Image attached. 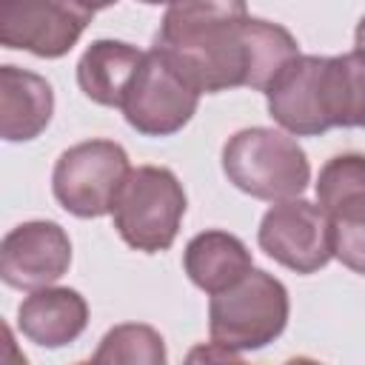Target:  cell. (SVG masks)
I'll return each instance as SVG.
<instances>
[{
  "label": "cell",
  "instance_id": "cell-14",
  "mask_svg": "<svg viewBox=\"0 0 365 365\" xmlns=\"http://www.w3.org/2000/svg\"><path fill=\"white\" fill-rule=\"evenodd\" d=\"M182 268L197 288L214 297L248 277L254 271V259L240 237L211 228L188 240L182 251Z\"/></svg>",
  "mask_w": 365,
  "mask_h": 365
},
{
  "label": "cell",
  "instance_id": "cell-1",
  "mask_svg": "<svg viewBox=\"0 0 365 365\" xmlns=\"http://www.w3.org/2000/svg\"><path fill=\"white\" fill-rule=\"evenodd\" d=\"M200 94L228 88L268 91L299 57V46L279 23L251 17L237 0L171 3L154 46Z\"/></svg>",
  "mask_w": 365,
  "mask_h": 365
},
{
  "label": "cell",
  "instance_id": "cell-15",
  "mask_svg": "<svg viewBox=\"0 0 365 365\" xmlns=\"http://www.w3.org/2000/svg\"><path fill=\"white\" fill-rule=\"evenodd\" d=\"M317 205L331 222L365 220V154H336L319 168Z\"/></svg>",
  "mask_w": 365,
  "mask_h": 365
},
{
  "label": "cell",
  "instance_id": "cell-21",
  "mask_svg": "<svg viewBox=\"0 0 365 365\" xmlns=\"http://www.w3.org/2000/svg\"><path fill=\"white\" fill-rule=\"evenodd\" d=\"M354 43H356V51H365V14H362V20L356 23V31H354Z\"/></svg>",
  "mask_w": 365,
  "mask_h": 365
},
{
  "label": "cell",
  "instance_id": "cell-10",
  "mask_svg": "<svg viewBox=\"0 0 365 365\" xmlns=\"http://www.w3.org/2000/svg\"><path fill=\"white\" fill-rule=\"evenodd\" d=\"M325 57L299 54L265 91L268 114L297 137L325 134L331 128L325 111Z\"/></svg>",
  "mask_w": 365,
  "mask_h": 365
},
{
  "label": "cell",
  "instance_id": "cell-13",
  "mask_svg": "<svg viewBox=\"0 0 365 365\" xmlns=\"http://www.w3.org/2000/svg\"><path fill=\"white\" fill-rule=\"evenodd\" d=\"M145 60V51L123 40H94L77 63L80 91L108 108H123V100Z\"/></svg>",
  "mask_w": 365,
  "mask_h": 365
},
{
  "label": "cell",
  "instance_id": "cell-16",
  "mask_svg": "<svg viewBox=\"0 0 365 365\" xmlns=\"http://www.w3.org/2000/svg\"><path fill=\"white\" fill-rule=\"evenodd\" d=\"M322 88L331 128H365V51L325 57Z\"/></svg>",
  "mask_w": 365,
  "mask_h": 365
},
{
  "label": "cell",
  "instance_id": "cell-23",
  "mask_svg": "<svg viewBox=\"0 0 365 365\" xmlns=\"http://www.w3.org/2000/svg\"><path fill=\"white\" fill-rule=\"evenodd\" d=\"M77 365H94V362H91V359H88V362H77Z\"/></svg>",
  "mask_w": 365,
  "mask_h": 365
},
{
  "label": "cell",
  "instance_id": "cell-9",
  "mask_svg": "<svg viewBox=\"0 0 365 365\" xmlns=\"http://www.w3.org/2000/svg\"><path fill=\"white\" fill-rule=\"evenodd\" d=\"M71 265V240L51 220L14 225L0 245V277L9 288L40 291L57 282Z\"/></svg>",
  "mask_w": 365,
  "mask_h": 365
},
{
  "label": "cell",
  "instance_id": "cell-20",
  "mask_svg": "<svg viewBox=\"0 0 365 365\" xmlns=\"http://www.w3.org/2000/svg\"><path fill=\"white\" fill-rule=\"evenodd\" d=\"M3 365H29V359L20 354L9 325H3Z\"/></svg>",
  "mask_w": 365,
  "mask_h": 365
},
{
  "label": "cell",
  "instance_id": "cell-4",
  "mask_svg": "<svg viewBox=\"0 0 365 365\" xmlns=\"http://www.w3.org/2000/svg\"><path fill=\"white\" fill-rule=\"evenodd\" d=\"M288 291L268 274L254 268L228 291L208 302V334L231 351H257L274 342L288 325Z\"/></svg>",
  "mask_w": 365,
  "mask_h": 365
},
{
  "label": "cell",
  "instance_id": "cell-5",
  "mask_svg": "<svg viewBox=\"0 0 365 365\" xmlns=\"http://www.w3.org/2000/svg\"><path fill=\"white\" fill-rule=\"evenodd\" d=\"M128 154L114 140H86L66 148L51 171L57 202L83 220L106 217L128 177Z\"/></svg>",
  "mask_w": 365,
  "mask_h": 365
},
{
  "label": "cell",
  "instance_id": "cell-18",
  "mask_svg": "<svg viewBox=\"0 0 365 365\" xmlns=\"http://www.w3.org/2000/svg\"><path fill=\"white\" fill-rule=\"evenodd\" d=\"M334 225V257L365 277V220L359 222H331Z\"/></svg>",
  "mask_w": 365,
  "mask_h": 365
},
{
  "label": "cell",
  "instance_id": "cell-8",
  "mask_svg": "<svg viewBox=\"0 0 365 365\" xmlns=\"http://www.w3.org/2000/svg\"><path fill=\"white\" fill-rule=\"evenodd\" d=\"M97 9L68 0L14 3L0 9V46L54 60L71 51Z\"/></svg>",
  "mask_w": 365,
  "mask_h": 365
},
{
  "label": "cell",
  "instance_id": "cell-19",
  "mask_svg": "<svg viewBox=\"0 0 365 365\" xmlns=\"http://www.w3.org/2000/svg\"><path fill=\"white\" fill-rule=\"evenodd\" d=\"M182 365H248V362L237 351H231L220 342H200L185 354Z\"/></svg>",
  "mask_w": 365,
  "mask_h": 365
},
{
  "label": "cell",
  "instance_id": "cell-6",
  "mask_svg": "<svg viewBox=\"0 0 365 365\" xmlns=\"http://www.w3.org/2000/svg\"><path fill=\"white\" fill-rule=\"evenodd\" d=\"M197 106L200 91L157 48H151L123 100V117L145 137H168L194 117Z\"/></svg>",
  "mask_w": 365,
  "mask_h": 365
},
{
  "label": "cell",
  "instance_id": "cell-11",
  "mask_svg": "<svg viewBox=\"0 0 365 365\" xmlns=\"http://www.w3.org/2000/svg\"><path fill=\"white\" fill-rule=\"evenodd\" d=\"M54 114V91L46 77L20 68H0V137L6 143H26L46 131Z\"/></svg>",
  "mask_w": 365,
  "mask_h": 365
},
{
  "label": "cell",
  "instance_id": "cell-2",
  "mask_svg": "<svg viewBox=\"0 0 365 365\" xmlns=\"http://www.w3.org/2000/svg\"><path fill=\"white\" fill-rule=\"evenodd\" d=\"M222 174L242 194L285 202L305 191L311 165L291 134L254 125L231 134L222 145Z\"/></svg>",
  "mask_w": 365,
  "mask_h": 365
},
{
  "label": "cell",
  "instance_id": "cell-7",
  "mask_svg": "<svg viewBox=\"0 0 365 365\" xmlns=\"http://www.w3.org/2000/svg\"><path fill=\"white\" fill-rule=\"evenodd\" d=\"M257 242L282 268L317 274L334 257V225L319 205L308 200H285L265 211Z\"/></svg>",
  "mask_w": 365,
  "mask_h": 365
},
{
  "label": "cell",
  "instance_id": "cell-17",
  "mask_svg": "<svg viewBox=\"0 0 365 365\" xmlns=\"http://www.w3.org/2000/svg\"><path fill=\"white\" fill-rule=\"evenodd\" d=\"M94 365H168L165 339L145 322H120L100 339Z\"/></svg>",
  "mask_w": 365,
  "mask_h": 365
},
{
  "label": "cell",
  "instance_id": "cell-22",
  "mask_svg": "<svg viewBox=\"0 0 365 365\" xmlns=\"http://www.w3.org/2000/svg\"><path fill=\"white\" fill-rule=\"evenodd\" d=\"M282 365H322V362H317V359H311V356H294V359H288V362H282Z\"/></svg>",
  "mask_w": 365,
  "mask_h": 365
},
{
  "label": "cell",
  "instance_id": "cell-3",
  "mask_svg": "<svg viewBox=\"0 0 365 365\" xmlns=\"http://www.w3.org/2000/svg\"><path fill=\"white\" fill-rule=\"evenodd\" d=\"M185 214V191L171 168L137 165L128 171L111 217L125 245L157 254L171 248Z\"/></svg>",
  "mask_w": 365,
  "mask_h": 365
},
{
  "label": "cell",
  "instance_id": "cell-12",
  "mask_svg": "<svg viewBox=\"0 0 365 365\" xmlns=\"http://www.w3.org/2000/svg\"><path fill=\"white\" fill-rule=\"evenodd\" d=\"M17 325L26 339L43 348H63L74 342L88 325V305L74 288L31 291L17 308Z\"/></svg>",
  "mask_w": 365,
  "mask_h": 365
}]
</instances>
